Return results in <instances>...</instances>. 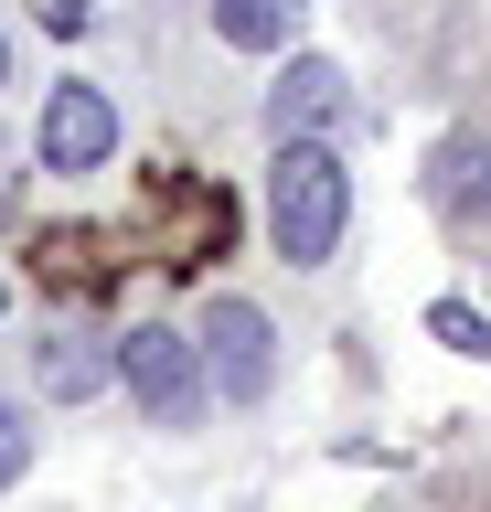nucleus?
I'll use <instances>...</instances> for the list:
<instances>
[{
	"label": "nucleus",
	"instance_id": "1a4fd4ad",
	"mask_svg": "<svg viewBox=\"0 0 491 512\" xmlns=\"http://www.w3.org/2000/svg\"><path fill=\"white\" fill-rule=\"evenodd\" d=\"M22 459H33V427H22V406H0V491L22 480Z\"/></svg>",
	"mask_w": 491,
	"mask_h": 512
},
{
	"label": "nucleus",
	"instance_id": "f03ea898",
	"mask_svg": "<svg viewBox=\"0 0 491 512\" xmlns=\"http://www.w3.org/2000/svg\"><path fill=\"white\" fill-rule=\"evenodd\" d=\"M118 384L139 395V416H150V427H193L203 395H214V374H203V342H182L171 320H139L129 342H118Z\"/></svg>",
	"mask_w": 491,
	"mask_h": 512
},
{
	"label": "nucleus",
	"instance_id": "f257e3e1",
	"mask_svg": "<svg viewBox=\"0 0 491 512\" xmlns=\"http://www.w3.org/2000/svg\"><path fill=\"white\" fill-rule=\"evenodd\" d=\"M342 224H353V171L331 139H278L267 160V246L289 267H331L342 256Z\"/></svg>",
	"mask_w": 491,
	"mask_h": 512
},
{
	"label": "nucleus",
	"instance_id": "423d86ee",
	"mask_svg": "<svg viewBox=\"0 0 491 512\" xmlns=\"http://www.w3.org/2000/svg\"><path fill=\"white\" fill-rule=\"evenodd\" d=\"M438 203H449V224L491 235V139H449L438 150Z\"/></svg>",
	"mask_w": 491,
	"mask_h": 512
},
{
	"label": "nucleus",
	"instance_id": "20e7f679",
	"mask_svg": "<svg viewBox=\"0 0 491 512\" xmlns=\"http://www.w3.org/2000/svg\"><path fill=\"white\" fill-rule=\"evenodd\" d=\"M203 374H214V395H235V406L267 395V374H278V331H267L257 299H203Z\"/></svg>",
	"mask_w": 491,
	"mask_h": 512
},
{
	"label": "nucleus",
	"instance_id": "0eeeda50",
	"mask_svg": "<svg viewBox=\"0 0 491 512\" xmlns=\"http://www.w3.org/2000/svg\"><path fill=\"white\" fill-rule=\"evenodd\" d=\"M214 32L246 54H278V43H299V0H214Z\"/></svg>",
	"mask_w": 491,
	"mask_h": 512
},
{
	"label": "nucleus",
	"instance_id": "7ed1b4c3",
	"mask_svg": "<svg viewBox=\"0 0 491 512\" xmlns=\"http://www.w3.org/2000/svg\"><path fill=\"white\" fill-rule=\"evenodd\" d=\"M118 150V96L65 75V86H43V118H33V160L43 171H97Z\"/></svg>",
	"mask_w": 491,
	"mask_h": 512
},
{
	"label": "nucleus",
	"instance_id": "39448f33",
	"mask_svg": "<svg viewBox=\"0 0 491 512\" xmlns=\"http://www.w3.org/2000/svg\"><path fill=\"white\" fill-rule=\"evenodd\" d=\"M331 107H342V75L299 54L289 75H278V96H267V128H278V139H321V128H331Z\"/></svg>",
	"mask_w": 491,
	"mask_h": 512
},
{
	"label": "nucleus",
	"instance_id": "9d476101",
	"mask_svg": "<svg viewBox=\"0 0 491 512\" xmlns=\"http://www.w3.org/2000/svg\"><path fill=\"white\" fill-rule=\"evenodd\" d=\"M33 22L43 32H86V22H97V0H33Z\"/></svg>",
	"mask_w": 491,
	"mask_h": 512
},
{
	"label": "nucleus",
	"instance_id": "6e6552de",
	"mask_svg": "<svg viewBox=\"0 0 491 512\" xmlns=\"http://www.w3.org/2000/svg\"><path fill=\"white\" fill-rule=\"evenodd\" d=\"M427 331H438L449 352H470V363H491V320L470 310V299H438V310H427Z\"/></svg>",
	"mask_w": 491,
	"mask_h": 512
}]
</instances>
